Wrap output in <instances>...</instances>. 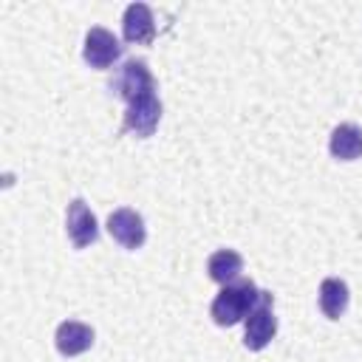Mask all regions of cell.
Here are the masks:
<instances>
[{
  "instance_id": "cell-1",
  "label": "cell",
  "mask_w": 362,
  "mask_h": 362,
  "mask_svg": "<svg viewBox=\"0 0 362 362\" xmlns=\"http://www.w3.org/2000/svg\"><path fill=\"white\" fill-rule=\"evenodd\" d=\"M260 300H263V291H260L252 280H238V283L223 286V288L215 294V300H212V305H209V314H212V320H215L218 325L232 328V325H238L240 320H246V317L255 311V305H257Z\"/></svg>"
},
{
  "instance_id": "cell-2",
  "label": "cell",
  "mask_w": 362,
  "mask_h": 362,
  "mask_svg": "<svg viewBox=\"0 0 362 362\" xmlns=\"http://www.w3.org/2000/svg\"><path fill=\"white\" fill-rule=\"evenodd\" d=\"M110 90H116L119 99H124L127 105L144 93H153L156 90V79L147 68V62L141 59H127L122 68H116L113 74V82H110Z\"/></svg>"
},
{
  "instance_id": "cell-3",
  "label": "cell",
  "mask_w": 362,
  "mask_h": 362,
  "mask_svg": "<svg viewBox=\"0 0 362 362\" xmlns=\"http://www.w3.org/2000/svg\"><path fill=\"white\" fill-rule=\"evenodd\" d=\"M277 334V317L272 311V294L263 291V300L255 305V311L246 317V334H243V345L249 351H263Z\"/></svg>"
},
{
  "instance_id": "cell-4",
  "label": "cell",
  "mask_w": 362,
  "mask_h": 362,
  "mask_svg": "<svg viewBox=\"0 0 362 362\" xmlns=\"http://www.w3.org/2000/svg\"><path fill=\"white\" fill-rule=\"evenodd\" d=\"M158 122H161V102H158L156 90L133 99L127 105V110H124V130H130V133H136L141 139L153 136Z\"/></svg>"
},
{
  "instance_id": "cell-5",
  "label": "cell",
  "mask_w": 362,
  "mask_h": 362,
  "mask_svg": "<svg viewBox=\"0 0 362 362\" xmlns=\"http://www.w3.org/2000/svg\"><path fill=\"white\" fill-rule=\"evenodd\" d=\"M82 57L90 68H110L119 57H122V42L116 40V34H110L107 28H90L85 34V48H82Z\"/></svg>"
},
{
  "instance_id": "cell-6",
  "label": "cell",
  "mask_w": 362,
  "mask_h": 362,
  "mask_svg": "<svg viewBox=\"0 0 362 362\" xmlns=\"http://www.w3.org/2000/svg\"><path fill=\"white\" fill-rule=\"evenodd\" d=\"M65 229H68V238L76 249H85L90 243H96L99 238V226H96V218L90 212V206L82 201V198H74L68 204V212H65Z\"/></svg>"
},
{
  "instance_id": "cell-7",
  "label": "cell",
  "mask_w": 362,
  "mask_h": 362,
  "mask_svg": "<svg viewBox=\"0 0 362 362\" xmlns=\"http://www.w3.org/2000/svg\"><path fill=\"white\" fill-rule=\"evenodd\" d=\"M107 232H110V238H113L119 246H124V249H139V246L144 243V238H147V229H144L141 215H139L136 209H127V206L110 212V218H107Z\"/></svg>"
},
{
  "instance_id": "cell-8",
  "label": "cell",
  "mask_w": 362,
  "mask_h": 362,
  "mask_svg": "<svg viewBox=\"0 0 362 362\" xmlns=\"http://www.w3.org/2000/svg\"><path fill=\"white\" fill-rule=\"evenodd\" d=\"M122 34H124L127 42H136V45L153 42V37H156V20H153L150 6L130 3L124 8V17H122Z\"/></svg>"
},
{
  "instance_id": "cell-9",
  "label": "cell",
  "mask_w": 362,
  "mask_h": 362,
  "mask_svg": "<svg viewBox=\"0 0 362 362\" xmlns=\"http://www.w3.org/2000/svg\"><path fill=\"white\" fill-rule=\"evenodd\" d=\"M54 345L62 356H79L93 345V328L79 320H65L54 334Z\"/></svg>"
},
{
  "instance_id": "cell-10",
  "label": "cell",
  "mask_w": 362,
  "mask_h": 362,
  "mask_svg": "<svg viewBox=\"0 0 362 362\" xmlns=\"http://www.w3.org/2000/svg\"><path fill=\"white\" fill-rule=\"evenodd\" d=\"M328 150L334 158L339 161H354L362 156V127L345 122V124H337L331 130V141H328Z\"/></svg>"
},
{
  "instance_id": "cell-11",
  "label": "cell",
  "mask_w": 362,
  "mask_h": 362,
  "mask_svg": "<svg viewBox=\"0 0 362 362\" xmlns=\"http://www.w3.org/2000/svg\"><path fill=\"white\" fill-rule=\"evenodd\" d=\"M348 283L339 280V277H325L320 283V311L328 317V320H339L348 308Z\"/></svg>"
},
{
  "instance_id": "cell-12",
  "label": "cell",
  "mask_w": 362,
  "mask_h": 362,
  "mask_svg": "<svg viewBox=\"0 0 362 362\" xmlns=\"http://www.w3.org/2000/svg\"><path fill=\"white\" fill-rule=\"evenodd\" d=\"M206 272H209V277H212L215 283L229 286V283H235L238 274L243 272V257H240L235 249H218V252L209 255Z\"/></svg>"
}]
</instances>
